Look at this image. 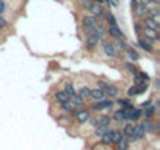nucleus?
Here are the masks:
<instances>
[{
  "instance_id": "4468645a",
  "label": "nucleus",
  "mask_w": 160,
  "mask_h": 150,
  "mask_svg": "<svg viewBox=\"0 0 160 150\" xmlns=\"http://www.w3.org/2000/svg\"><path fill=\"white\" fill-rule=\"evenodd\" d=\"M141 114H143V111L140 110V108H129V122H132V120H138L140 117H141Z\"/></svg>"
},
{
  "instance_id": "dca6fc26",
  "label": "nucleus",
  "mask_w": 160,
  "mask_h": 150,
  "mask_svg": "<svg viewBox=\"0 0 160 150\" xmlns=\"http://www.w3.org/2000/svg\"><path fill=\"white\" fill-rule=\"evenodd\" d=\"M121 133H122V136H124L126 139H127L129 136H132V134H133V124H132V122H127V124L122 127V131H121Z\"/></svg>"
},
{
  "instance_id": "cd10ccee",
  "label": "nucleus",
  "mask_w": 160,
  "mask_h": 150,
  "mask_svg": "<svg viewBox=\"0 0 160 150\" xmlns=\"http://www.w3.org/2000/svg\"><path fill=\"white\" fill-rule=\"evenodd\" d=\"M116 103H118L121 108H130V106H132V103H130V100H129V99H118V100H116Z\"/></svg>"
},
{
  "instance_id": "4be33fe9",
  "label": "nucleus",
  "mask_w": 160,
  "mask_h": 150,
  "mask_svg": "<svg viewBox=\"0 0 160 150\" xmlns=\"http://www.w3.org/2000/svg\"><path fill=\"white\" fill-rule=\"evenodd\" d=\"M116 144V150H129V142H127V139L126 138H122V139H119L118 142H115Z\"/></svg>"
},
{
  "instance_id": "9b49d317",
  "label": "nucleus",
  "mask_w": 160,
  "mask_h": 150,
  "mask_svg": "<svg viewBox=\"0 0 160 150\" xmlns=\"http://www.w3.org/2000/svg\"><path fill=\"white\" fill-rule=\"evenodd\" d=\"M101 142L104 144V145H112V144H115V136H113V130L110 128L104 136H101Z\"/></svg>"
},
{
  "instance_id": "39448f33",
  "label": "nucleus",
  "mask_w": 160,
  "mask_h": 150,
  "mask_svg": "<svg viewBox=\"0 0 160 150\" xmlns=\"http://www.w3.org/2000/svg\"><path fill=\"white\" fill-rule=\"evenodd\" d=\"M90 111L88 110H83V108H77L75 111H74V117H75V120L78 122V124H85L88 119H90Z\"/></svg>"
},
{
  "instance_id": "7ed1b4c3",
  "label": "nucleus",
  "mask_w": 160,
  "mask_h": 150,
  "mask_svg": "<svg viewBox=\"0 0 160 150\" xmlns=\"http://www.w3.org/2000/svg\"><path fill=\"white\" fill-rule=\"evenodd\" d=\"M99 86H101V89L104 91V94H105V97H107V99H116V97H118V94H119L118 88H116V86H113V85H108V83L101 82V83H99Z\"/></svg>"
},
{
  "instance_id": "9d476101",
  "label": "nucleus",
  "mask_w": 160,
  "mask_h": 150,
  "mask_svg": "<svg viewBox=\"0 0 160 150\" xmlns=\"http://www.w3.org/2000/svg\"><path fill=\"white\" fill-rule=\"evenodd\" d=\"M146 89H148V83H146V85H140V86H135V85H133L132 88H129L127 92H129L130 97H133V96H140V94H143Z\"/></svg>"
},
{
  "instance_id": "f8f14e48",
  "label": "nucleus",
  "mask_w": 160,
  "mask_h": 150,
  "mask_svg": "<svg viewBox=\"0 0 160 150\" xmlns=\"http://www.w3.org/2000/svg\"><path fill=\"white\" fill-rule=\"evenodd\" d=\"M133 11H135L137 17H140V19H144V17L148 16V13H149V8H148L146 5H141V3H138V5H137V8H135Z\"/></svg>"
},
{
  "instance_id": "1a4fd4ad",
  "label": "nucleus",
  "mask_w": 160,
  "mask_h": 150,
  "mask_svg": "<svg viewBox=\"0 0 160 150\" xmlns=\"http://www.w3.org/2000/svg\"><path fill=\"white\" fill-rule=\"evenodd\" d=\"M132 108V106H130ZM115 120H127L129 122V108H119L118 111H115L113 114Z\"/></svg>"
},
{
  "instance_id": "6e6552de",
  "label": "nucleus",
  "mask_w": 160,
  "mask_h": 150,
  "mask_svg": "<svg viewBox=\"0 0 160 150\" xmlns=\"http://www.w3.org/2000/svg\"><path fill=\"white\" fill-rule=\"evenodd\" d=\"M107 33L110 35V38H115V39H124V33L121 31V28L118 25H108V30Z\"/></svg>"
},
{
  "instance_id": "ddd939ff",
  "label": "nucleus",
  "mask_w": 160,
  "mask_h": 150,
  "mask_svg": "<svg viewBox=\"0 0 160 150\" xmlns=\"http://www.w3.org/2000/svg\"><path fill=\"white\" fill-rule=\"evenodd\" d=\"M138 45H140L143 50H146V52H152V42H151V41H148L143 35H141V36H138Z\"/></svg>"
},
{
  "instance_id": "aec40b11",
  "label": "nucleus",
  "mask_w": 160,
  "mask_h": 150,
  "mask_svg": "<svg viewBox=\"0 0 160 150\" xmlns=\"http://www.w3.org/2000/svg\"><path fill=\"white\" fill-rule=\"evenodd\" d=\"M61 105V108H63V111H68V113H74L75 110H77V106L71 102V100H68V102H63V103H60Z\"/></svg>"
},
{
  "instance_id": "412c9836",
  "label": "nucleus",
  "mask_w": 160,
  "mask_h": 150,
  "mask_svg": "<svg viewBox=\"0 0 160 150\" xmlns=\"http://www.w3.org/2000/svg\"><path fill=\"white\" fill-rule=\"evenodd\" d=\"M77 94H78L80 99H83V100L87 102V99L90 97V88H88V86H82V88L77 91Z\"/></svg>"
},
{
  "instance_id": "bb28decb",
  "label": "nucleus",
  "mask_w": 160,
  "mask_h": 150,
  "mask_svg": "<svg viewBox=\"0 0 160 150\" xmlns=\"http://www.w3.org/2000/svg\"><path fill=\"white\" fill-rule=\"evenodd\" d=\"M126 52H127V55H129V58H130L132 61H137V59H138V53H137L132 47H126Z\"/></svg>"
},
{
  "instance_id": "0eeeda50",
  "label": "nucleus",
  "mask_w": 160,
  "mask_h": 150,
  "mask_svg": "<svg viewBox=\"0 0 160 150\" xmlns=\"http://www.w3.org/2000/svg\"><path fill=\"white\" fill-rule=\"evenodd\" d=\"M88 99H91L94 102H101V100H105L107 97H105V94L101 88H90V97Z\"/></svg>"
},
{
  "instance_id": "5701e85b",
  "label": "nucleus",
  "mask_w": 160,
  "mask_h": 150,
  "mask_svg": "<svg viewBox=\"0 0 160 150\" xmlns=\"http://www.w3.org/2000/svg\"><path fill=\"white\" fill-rule=\"evenodd\" d=\"M104 19L108 22V25H118V24H116V19H115V16H113V13H112V11H105Z\"/></svg>"
},
{
  "instance_id": "b1692460",
  "label": "nucleus",
  "mask_w": 160,
  "mask_h": 150,
  "mask_svg": "<svg viewBox=\"0 0 160 150\" xmlns=\"http://www.w3.org/2000/svg\"><path fill=\"white\" fill-rule=\"evenodd\" d=\"M143 127H144V131H146V133H152V131H155V124L151 122L149 119H148L146 122H143Z\"/></svg>"
},
{
  "instance_id": "a878e982",
  "label": "nucleus",
  "mask_w": 160,
  "mask_h": 150,
  "mask_svg": "<svg viewBox=\"0 0 160 150\" xmlns=\"http://www.w3.org/2000/svg\"><path fill=\"white\" fill-rule=\"evenodd\" d=\"M143 114H144L148 119H152L154 114H155V106H146V110L143 111Z\"/></svg>"
},
{
  "instance_id": "393cba45",
  "label": "nucleus",
  "mask_w": 160,
  "mask_h": 150,
  "mask_svg": "<svg viewBox=\"0 0 160 150\" xmlns=\"http://www.w3.org/2000/svg\"><path fill=\"white\" fill-rule=\"evenodd\" d=\"M108 130H110V127H96V130H94V136L101 138V136H104Z\"/></svg>"
},
{
  "instance_id": "423d86ee",
  "label": "nucleus",
  "mask_w": 160,
  "mask_h": 150,
  "mask_svg": "<svg viewBox=\"0 0 160 150\" xmlns=\"http://www.w3.org/2000/svg\"><path fill=\"white\" fill-rule=\"evenodd\" d=\"M82 24H83V31H87V30H94L98 27L99 21L94 16H83Z\"/></svg>"
},
{
  "instance_id": "6ab92c4d",
  "label": "nucleus",
  "mask_w": 160,
  "mask_h": 150,
  "mask_svg": "<svg viewBox=\"0 0 160 150\" xmlns=\"http://www.w3.org/2000/svg\"><path fill=\"white\" fill-rule=\"evenodd\" d=\"M63 91H64V92H66L69 97H71V96H74V94L77 92V91H75V86H74L71 82H66V83H64V86H63Z\"/></svg>"
},
{
  "instance_id": "c85d7f7f",
  "label": "nucleus",
  "mask_w": 160,
  "mask_h": 150,
  "mask_svg": "<svg viewBox=\"0 0 160 150\" xmlns=\"http://www.w3.org/2000/svg\"><path fill=\"white\" fill-rule=\"evenodd\" d=\"M133 28H135L137 35H138V36H141V33H143V25H141L140 22H135V27H133Z\"/></svg>"
},
{
  "instance_id": "2f4dec72",
  "label": "nucleus",
  "mask_w": 160,
  "mask_h": 150,
  "mask_svg": "<svg viewBox=\"0 0 160 150\" xmlns=\"http://www.w3.org/2000/svg\"><path fill=\"white\" fill-rule=\"evenodd\" d=\"M138 3H141V5H146V7L152 5V2H151V0H138Z\"/></svg>"
},
{
  "instance_id": "2eb2a0df",
  "label": "nucleus",
  "mask_w": 160,
  "mask_h": 150,
  "mask_svg": "<svg viewBox=\"0 0 160 150\" xmlns=\"http://www.w3.org/2000/svg\"><path fill=\"white\" fill-rule=\"evenodd\" d=\"M53 99H55L58 103H63V102H68V100H69V96L61 89V91H57V92L53 94Z\"/></svg>"
},
{
  "instance_id": "c756f323",
  "label": "nucleus",
  "mask_w": 160,
  "mask_h": 150,
  "mask_svg": "<svg viewBox=\"0 0 160 150\" xmlns=\"http://www.w3.org/2000/svg\"><path fill=\"white\" fill-rule=\"evenodd\" d=\"M113 136H115V142H118L119 139H122L124 136H122V133L121 131H118V130H113Z\"/></svg>"
},
{
  "instance_id": "f257e3e1",
  "label": "nucleus",
  "mask_w": 160,
  "mask_h": 150,
  "mask_svg": "<svg viewBox=\"0 0 160 150\" xmlns=\"http://www.w3.org/2000/svg\"><path fill=\"white\" fill-rule=\"evenodd\" d=\"M101 36L94 31V30H87L85 31V47L88 50H94L98 47V44L101 42Z\"/></svg>"
},
{
  "instance_id": "20e7f679",
  "label": "nucleus",
  "mask_w": 160,
  "mask_h": 150,
  "mask_svg": "<svg viewBox=\"0 0 160 150\" xmlns=\"http://www.w3.org/2000/svg\"><path fill=\"white\" fill-rule=\"evenodd\" d=\"M102 49H104V53H105L107 56H110V58H115V56L119 55L118 49H116L115 44L110 42V41H104V42H102Z\"/></svg>"
},
{
  "instance_id": "7c9ffc66",
  "label": "nucleus",
  "mask_w": 160,
  "mask_h": 150,
  "mask_svg": "<svg viewBox=\"0 0 160 150\" xmlns=\"http://www.w3.org/2000/svg\"><path fill=\"white\" fill-rule=\"evenodd\" d=\"M7 25H8V24H7V21L2 17V14H0V28H7Z\"/></svg>"
},
{
  "instance_id": "f3484780",
  "label": "nucleus",
  "mask_w": 160,
  "mask_h": 150,
  "mask_svg": "<svg viewBox=\"0 0 160 150\" xmlns=\"http://www.w3.org/2000/svg\"><path fill=\"white\" fill-rule=\"evenodd\" d=\"M110 124H112V117L105 114V116H102V117H99V119H98L96 127H110Z\"/></svg>"
},
{
  "instance_id": "473e14b6",
  "label": "nucleus",
  "mask_w": 160,
  "mask_h": 150,
  "mask_svg": "<svg viewBox=\"0 0 160 150\" xmlns=\"http://www.w3.org/2000/svg\"><path fill=\"white\" fill-rule=\"evenodd\" d=\"M3 11H5V3H3V0H0V14Z\"/></svg>"
},
{
  "instance_id": "a211bd4d",
  "label": "nucleus",
  "mask_w": 160,
  "mask_h": 150,
  "mask_svg": "<svg viewBox=\"0 0 160 150\" xmlns=\"http://www.w3.org/2000/svg\"><path fill=\"white\" fill-rule=\"evenodd\" d=\"M69 100H71V102H72V103H74L77 108H82V106L85 105V100H83V99H80L77 92H75L74 96H71V97H69Z\"/></svg>"
},
{
  "instance_id": "f03ea898",
  "label": "nucleus",
  "mask_w": 160,
  "mask_h": 150,
  "mask_svg": "<svg viewBox=\"0 0 160 150\" xmlns=\"http://www.w3.org/2000/svg\"><path fill=\"white\" fill-rule=\"evenodd\" d=\"M115 105V102L112 99H105V100H101V102H94L91 106H90V111H104V110H112Z\"/></svg>"
},
{
  "instance_id": "72a5a7b5",
  "label": "nucleus",
  "mask_w": 160,
  "mask_h": 150,
  "mask_svg": "<svg viewBox=\"0 0 160 150\" xmlns=\"http://www.w3.org/2000/svg\"><path fill=\"white\" fill-rule=\"evenodd\" d=\"M137 5H138V0H132V10H135Z\"/></svg>"
}]
</instances>
